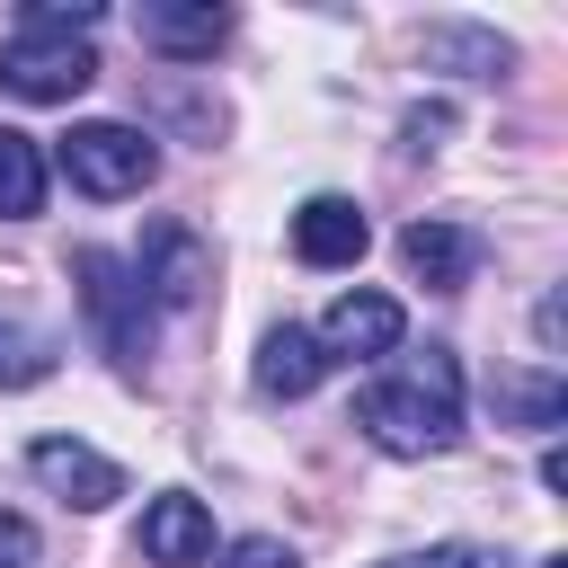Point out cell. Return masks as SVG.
<instances>
[{"instance_id":"8992f818","label":"cell","mask_w":568,"mask_h":568,"mask_svg":"<svg viewBox=\"0 0 568 568\" xmlns=\"http://www.w3.org/2000/svg\"><path fill=\"white\" fill-rule=\"evenodd\" d=\"M27 470H36L44 497H62V506H80V515H98V506L124 497V470H115L98 444H80V435H36V444H27Z\"/></svg>"},{"instance_id":"ffe728a7","label":"cell","mask_w":568,"mask_h":568,"mask_svg":"<svg viewBox=\"0 0 568 568\" xmlns=\"http://www.w3.org/2000/svg\"><path fill=\"white\" fill-rule=\"evenodd\" d=\"M0 568H36V524L18 506H0Z\"/></svg>"},{"instance_id":"3957f363","label":"cell","mask_w":568,"mask_h":568,"mask_svg":"<svg viewBox=\"0 0 568 568\" xmlns=\"http://www.w3.org/2000/svg\"><path fill=\"white\" fill-rule=\"evenodd\" d=\"M71 275H80V311L98 320L106 355H115L124 373H142V364H151V293L133 284V266H124L115 248H80Z\"/></svg>"},{"instance_id":"6da1fadb","label":"cell","mask_w":568,"mask_h":568,"mask_svg":"<svg viewBox=\"0 0 568 568\" xmlns=\"http://www.w3.org/2000/svg\"><path fill=\"white\" fill-rule=\"evenodd\" d=\"M355 426H364L382 453H399V462L453 453V444H462V364H453L444 346H426V355L373 373V382L355 390Z\"/></svg>"},{"instance_id":"2e32d148","label":"cell","mask_w":568,"mask_h":568,"mask_svg":"<svg viewBox=\"0 0 568 568\" xmlns=\"http://www.w3.org/2000/svg\"><path fill=\"white\" fill-rule=\"evenodd\" d=\"M53 373V337L27 320H0V390H36Z\"/></svg>"},{"instance_id":"7a4b0ae2","label":"cell","mask_w":568,"mask_h":568,"mask_svg":"<svg viewBox=\"0 0 568 568\" xmlns=\"http://www.w3.org/2000/svg\"><path fill=\"white\" fill-rule=\"evenodd\" d=\"M62 178H71L80 195H98V204H115V195H142V186L160 178V142H151L142 124L89 115V124H71V133H62Z\"/></svg>"},{"instance_id":"7c38bea8","label":"cell","mask_w":568,"mask_h":568,"mask_svg":"<svg viewBox=\"0 0 568 568\" xmlns=\"http://www.w3.org/2000/svg\"><path fill=\"white\" fill-rule=\"evenodd\" d=\"M320 382H328L320 337H311V328H293V320H284V328H266V346H257V390H266V399H311Z\"/></svg>"},{"instance_id":"52a82bcc","label":"cell","mask_w":568,"mask_h":568,"mask_svg":"<svg viewBox=\"0 0 568 568\" xmlns=\"http://www.w3.org/2000/svg\"><path fill=\"white\" fill-rule=\"evenodd\" d=\"M133 266V284L160 302V311H186L204 284H213V248L186 231V222H151V240H142V257H124Z\"/></svg>"},{"instance_id":"5bb4252c","label":"cell","mask_w":568,"mask_h":568,"mask_svg":"<svg viewBox=\"0 0 568 568\" xmlns=\"http://www.w3.org/2000/svg\"><path fill=\"white\" fill-rule=\"evenodd\" d=\"M27 213H44V151L36 133L0 124V222H27Z\"/></svg>"},{"instance_id":"44dd1931","label":"cell","mask_w":568,"mask_h":568,"mask_svg":"<svg viewBox=\"0 0 568 568\" xmlns=\"http://www.w3.org/2000/svg\"><path fill=\"white\" fill-rule=\"evenodd\" d=\"M444 133H453V106H408V124H399V142H408V151H435Z\"/></svg>"},{"instance_id":"7402d4cb","label":"cell","mask_w":568,"mask_h":568,"mask_svg":"<svg viewBox=\"0 0 568 568\" xmlns=\"http://www.w3.org/2000/svg\"><path fill=\"white\" fill-rule=\"evenodd\" d=\"M541 568H568V559H559V550H550V559H541Z\"/></svg>"},{"instance_id":"277c9868","label":"cell","mask_w":568,"mask_h":568,"mask_svg":"<svg viewBox=\"0 0 568 568\" xmlns=\"http://www.w3.org/2000/svg\"><path fill=\"white\" fill-rule=\"evenodd\" d=\"M89 80H98V53H89V36L18 27V36L0 44V89H9V98H27V106H71Z\"/></svg>"},{"instance_id":"30bf717a","label":"cell","mask_w":568,"mask_h":568,"mask_svg":"<svg viewBox=\"0 0 568 568\" xmlns=\"http://www.w3.org/2000/svg\"><path fill=\"white\" fill-rule=\"evenodd\" d=\"M364 248H373V222H364L355 195H311L293 213V257L302 266H355Z\"/></svg>"},{"instance_id":"9a60e30c","label":"cell","mask_w":568,"mask_h":568,"mask_svg":"<svg viewBox=\"0 0 568 568\" xmlns=\"http://www.w3.org/2000/svg\"><path fill=\"white\" fill-rule=\"evenodd\" d=\"M426 62H435V71H462V80H497L515 53H506L488 27H426Z\"/></svg>"},{"instance_id":"e0dca14e","label":"cell","mask_w":568,"mask_h":568,"mask_svg":"<svg viewBox=\"0 0 568 568\" xmlns=\"http://www.w3.org/2000/svg\"><path fill=\"white\" fill-rule=\"evenodd\" d=\"M98 18H106L98 0H27L18 9V27H53V36H89Z\"/></svg>"},{"instance_id":"5b68a950","label":"cell","mask_w":568,"mask_h":568,"mask_svg":"<svg viewBox=\"0 0 568 568\" xmlns=\"http://www.w3.org/2000/svg\"><path fill=\"white\" fill-rule=\"evenodd\" d=\"M311 337H320V355H328V364H382V355H399L408 311H399L390 293H364V284H355V293H337V302H328V320H320Z\"/></svg>"},{"instance_id":"8fae6325","label":"cell","mask_w":568,"mask_h":568,"mask_svg":"<svg viewBox=\"0 0 568 568\" xmlns=\"http://www.w3.org/2000/svg\"><path fill=\"white\" fill-rule=\"evenodd\" d=\"M399 266L417 284H435V293H462L479 275V231H462V222H408L399 231Z\"/></svg>"},{"instance_id":"d6986e66","label":"cell","mask_w":568,"mask_h":568,"mask_svg":"<svg viewBox=\"0 0 568 568\" xmlns=\"http://www.w3.org/2000/svg\"><path fill=\"white\" fill-rule=\"evenodd\" d=\"M222 568H302V559L275 532H240V541H222Z\"/></svg>"},{"instance_id":"9c48e42d","label":"cell","mask_w":568,"mask_h":568,"mask_svg":"<svg viewBox=\"0 0 568 568\" xmlns=\"http://www.w3.org/2000/svg\"><path fill=\"white\" fill-rule=\"evenodd\" d=\"M142 559H151V568H195V559H213V506L186 497V488H160V497L142 506Z\"/></svg>"},{"instance_id":"ba28073f","label":"cell","mask_w":568,"mask_h":568,"mask_svg":"<svg viewBox=\"0 0 568 568\" xmlns=\"http://www.w3.org/2000/svg\"><path fill=\"white\" fill-rule=\"evenodd\" d=\"M133 36L169 62H213L231 44V9L222 0H142L133 9Z\"/></svg>"},{"instance_id":"ac0fdd59","label":"cell","mask_w":568,"mask_h":568,"mask_svg":"<svg viewBox=\"0 0 568 568\" xmlns=\"http://www.w3.org/2000/svg\"><path fill=\"white\" fill-rule=\"evenodd\" d=\"M382 568H506V559L479 550V541H426V550H399V559H382Z\"/></svg>"},{"instance_id":"4fadbf2b","label":"cell","mask_w":568,"mask_h":568,"mask_svg":"<svg viewBox=\"0 0 568 568\" xmlns=\"http://www.w3.org/2000/svg\"><path fill=\"white\" fill-rule=\"evenodd\" d=\"M497 417L524 435H550L568 417V382L559 373H497Z\"/></svg>"}]
</instances>
